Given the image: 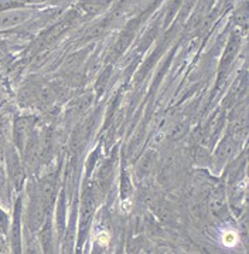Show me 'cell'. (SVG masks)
<instances>
[{"mask_svg":"<svg viewBox=\"0 0 249 254\" xmlns=\"http://www.w3.org/2000/svg\"><path fill=\"white\" fill-rule=\"evenodd\" d=\"M26 3H43V1H46V0H24Z\"/></svg>","mask_w":249,"mask_h":254,"instance_id":"obj_6","label":"cell"},{"mask_svg":"<svg viewBox=\"0 0 249 254\" xmlns=\"http://www.w3.org/2000/svg\"><path fill=\"white\" fill-rule=\"evenodd\" d=\"M29 131H30L29 120H19V121L16 122L14 136H16L17 145H19L20 148L24 146V142H26V138H27V135H29Z\"/></svg>","mask_w":249,"mask_h":254,"instance_id":"obj_2","label":"cell"},{"mask_svg":"<svg viewBox=\"0 0 249 254\" xmlns=\"http://www.w3.org/2000/svg\"><path fill=\"white\" fill-rule=\"evenodd\" d=\"M222 209H224V199H222V196L221 194H214L212 200H211V210H212V213L219 214L222 212Z\"/></svg>","mask_w":249,"mask_h":254,"instance_id":"obj_3","label":"cell"},{"mask_svg":"<svg viewBox=\"0 0 249 254\" xmlns=\"http://www.w3.org/2000/svg\"><path fill=\"white\" fill-rule=\"evenodd\" d=\"M29 13L21 10H11L0 13V29H10L14 26H19L29 19Z\"/></svg>","mask_w":249,"mask_h":254,"instance_id":"obj_1","label":"cell"},{"mask_svg":"<svg viewBox=\"0 0 249 254\" xmlns=\"http://www.w3.org/2000/svg\"><path fill=\"white\" fill-rule=\"evenodd\" d=\"M39 98H40L43 102H50L52 100V92L47 88H41L39 91Z\"/></svg>","mask_w":249,"mask_h":254,"instance_id":"obj_4","label":"cell"},{"mask_svg":"<svg viewBox=\"0 0 249 254\" xmlns=\"http://www.w3.org/2000/svg\"><path fill=\"white\" fill-rule=\"evenodd\" d=\"M235 243H237V236H235V233L229 232V233L224 236V244L225 246H234Z\"/></svg>","mask_w":249,"mask_h":254,"instance_id":"obj_5","label":"cell"}]
</instances>
